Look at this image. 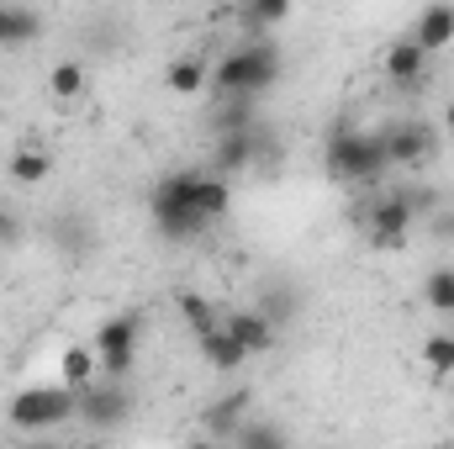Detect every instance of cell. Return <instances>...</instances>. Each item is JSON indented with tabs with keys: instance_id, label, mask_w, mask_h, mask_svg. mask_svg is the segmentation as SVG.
<instances>
[{
	"instance_id": "obj_1",
	"label": "cell",
	"mask_w": 454,
	"mask_h": 449,
	"mask_svg": "<svg viewBox=\"0 0 454 449\" xmlns=\"http://www.w3.org/2000/svg\"><path fill=\"white\" fill-rule=\"evenodd\" d=\"M196 175L201 169H175L148 191V217L169 243H191V238H201L212 227V217L196 207Z\"/></svg>"
},
{
	"instance_id": "obj_2",
	"label": "cell",
	"mask_w": 454,
	"mask_h": 449,
	"mask_svg": "<svg viewBox=\"0 0 454 449\" xmlns=\"http://www.w3.org/2000/svg\"><path fill=\"white\" fill-rule=\"evenodd\" d=\"M280 43L275 37H243L238 48H227L212 69V85L217 91H232V96H264L275 80H280Z\"/></svg>"
},
{
	"instance_id": "obj_3",
	"label": "cell",
	"mask_w": 454,
	"mask_h": 449,
	"mask_svg": "<svg viewBox=\"0 0 454 449\" xmlns=\"http://www.w3.org/2000/svg\"><path fill=\"white\" fill-rule=\"evenodd\" d=\"M391 169L386 148H380V132H354V127H339L328 138V175L339 185H375L380 175Z\"/></svg>"
},
{
	"instance_id": "obj_4",
	"label": "cell",
	"mask_w": 454,
	"mask_h": 449,
	"mask_svg": "<svg viewBox=\"0 0 454 449\" xmlns=\"http://www.w3.org/2000/svg\"><path fill=\"white\" fill-rule=\"evenodd\" d=\"M5 418H11V429H27V434L59 429L74 418V386H27L5 402Z\"/></svg>"
},
{
	"instance_id": "obj_5",
	"label": "cell",
	"mask_w": 454,
	"mask_h": 449,
	"mask_svg": "<svg viewBox=\"0 0 454 449\" xmlns=\"http://www.w3.org/2000/svg\"><path fill=\"white\" fill-rule=\"evenodd\" d=\"M74 418H80L85 429H96V434H112V429H121V423L132 418V397L121 391V381L96 375L90 386L74 391Z\"/></svg>"
},
{
	"instance_id": "obj_6",
	"label": "cell",
	"mask_w": 454,
	"mask_h": 449,
	"mask_svg": "<svg viewBox=\"0 0 454 449\" xmlns=\"http://www.w3.org/2000/svg\"><path fill=\"white\" fill-rule=\"evenodd\" d=\"M359 223H364V232H370L375 248H402V243H407V227L418 223V207L407 201V191H386V196H375V201L359 212Z\"/></svg>"
},
{
	"instance_id": "obj_7",
	"label": "cell",
	"mask_w": 454,
	"mask_h": 449,
	"mask_svg": "<svg viewBox=\"0 0 454 449\" xmlns=\"http://www.w3.org/2000/svg\"><path fill=\"white\" fill-rule=\"evenodd\" d=\"M137 338H143V318H137V312H121V318H112V323H101V334H96L101 375H112V381H127V375H132Z\"/></svg>"
},
{
	"instance_id": "obj_8",
	"label": "cell",
	"mask_w": 454,
	"mask_h": 449,
	"mask_svg": "<svg viewBox=\"0 0 454 449\" xmlns=\"http://www.w3.org/2000/svg\"><path fill=\"white\" fill-rule=\"evenodd\" d=\"M259 138L264 127L248 122L238 132H217V148H212V169L217 175H243V169H259Z\"/></svg>"
},
{
	"instance_id": "obj_9",
	"label": "cell",
	"mask_w": 454,
	"mask_h": 449,
	"mask_svg": "<svg viewBox=\"0 0 454 449\" xmlns=\"http://www.w3.org/2000/svg\"><path fill=\"white\" fill-rule=\"evenodd\" d=\"M380 148H386L391 164H423L434 154V127H423V122H391L380 132Z\"/></svg>"
},
{
	"instance_id": "obj_10",
	"label": "cell",
	"mask_w": 454,
	"mask_h": 449,
	"mask_svg": "<svg viewBox=\"0 0 454 449\" xmlns=\"http://www.w3.org/2000/svg\"><path fill=\"white\" fill-rule=\"evenodd\" d=\"M223 323H227V334H232L238 343H243V349H248V359H254V354H270V349L280 343V328H275V323H270V318H264L259 307H243V312H227Z\"/></svg>"
},
{
	"instance_id": "obj_11",
	"label": "cell",
	"mask_w": 454,
	"mask_h": 449,
	"mask_svg": "<svg viewBox=\"0 0 454 449\" xmlns=\"http://www.w3.org/2000/svg\"><path fill=\"white\" fill-rule=\"evenodd\" d=\"M428 59H434V53L407 32V37H396V43L386 48V80H391V85H418V80L428 75Z\"/></svg>"
},
{
	"instance_id": "obj_12",
	"label": "cell",
	"mask_w": 454,
	"mask_h": 449,
	"mask_svg": "<svg viewBox=\"0 0 454 449\" xmlns=\"http://www.w3.org/2000/svg\"><path fill=\"white\" fill-rule=\"evenodd\" d=\"M43 37V11L27 0H0V48H27Z\"/></svg>"
},
{
	"instance_id": "obj_13",
	"label": "cell",
	"mask_w": 454,
	"mask_h": 449,
	"mask_svg": "<svg viewBox=\"0 0 454 449\" xmlns=\"http://www.w3.org/2000/svg\"><path fill=\"white\" fill-rule=\"evenodd\" d=\"M275 328H291L296 318H301V307H307V291L296 286V280H270L264 291H259V302H254Z\"/></svg>"
},
{
	"instance_id": "obj_14",
	"label": "cell",
	"mask_w": 454,
	"mask_h": 449,
	"mask_svg": "<svg viewBox=\"0 0 454 449\" xmlns=\"http://www.w3.org/2000/svg\"><path fill=\"white\" fill-rule=\"evenodd\" d=\"M412 37H418L428 53L450 48L454 43V0H428V5L418 11V21H412Z\"/></svg>"
},
{
	"instance_id": "obj_15",
	"label": "cell",
	"mask_w": 454,
	"mask_h": 449,
	"mask_svg": "<svg viewBox=\"0 0 454 449\" xmlns=\"http://www.w3.org/2000/svg\"><path fill=\"white\" fill-rule=\"evenodd\" d=\"M243 418H248V391H227V397H217V402L201 413V429H207L212 439H227V445H232V434H238Z\"/></svg>"
},
{
	"instance_id": "obj_16",
	"label": "cell",
	"mask_w": 454,
	"mask_h": 449,
	"mask_svg": "<svg viewBox=\"0 0 454 449\" xmlns=\"http://www.w3.org/2000/svg\"><path fill=\"white\" fill-rule=\"evenodd\" d=\"M48 232H53V248H59V254H69V259H85V254L96 248V227L85 223L80 212L53 217V223H48Z\"/></svg>"
},
{
	"instance_id": "obj_17",
	"label": "cell",
	"mask_w": 454,
	"mask_h": 449,
	"mask_svg": "<svg viewBox=\"0 0 454 449\" xmlns=\"http://www.w3.org/2000/svg\"><path fill=\"white\" fill-rule=\"evenodd\" d=\"M196 343H201L207 365H212V370H223V375H232V370H243V359H248V349H243L238 338L227 334V323H217L212 334H201Z\"/></svg>"
},
{
	"instance_id": "obj_18",
	"label": "cell",
	"mask_w": 454,
	"mask_h": 449,
	"mask_svg": "<svg viewBox=\"0 0 454 449\" xmlns=\"http://www.w3.org/2000/svg\"><path fill=\"white\" fill-rule=\"evenodd\" d=\"M291 16V0H238V21L248 37H270V27H280Z\"/></svg>"
},
{
	"instance_id": "obj_19",
	"label": "cell",
	"mask_w": 454,
	"mask_h": 449,
	"mask_svg": "<svg viewBox=\"0 0 454 449\" xmlns=\"http://www.w3.org/2000/svg\"><path fill=\"white\" fill-rule=\"evenodd\" d=\"M207 80H212V64H207L201 53H185V59H175V64L164 69V85H169L175 96H196Z\"/></svg>"
},
{
	"instance_id": "obj_20",
	"label": "cell",
	"mask_w": 454,
	"mask_h": 449,
	"mask_svg": "<svg viewBox=\"0 0 454 449\" xmlns=\"http://www.w3.org/2000/svg\"><path fill=\"white\" fill-rule=\"evenodd\" d=\"M196 207L212 217V223H223L227 207H232V191H227V175H217V169H201L196 175Z\"/></svg>"
},
{
	"instance_id": "obj_21",
	"label": "cell",
	"mask_w": 454,
	"mask_h": 449,
	"mask_svg": "<svg viewBox=\"0 0 454 449\" xmlns=\"http://www.w3.org/2000/svg\"><path fill=\"white\" fill-rule=\"evenodd\" d=\"M259 122L254 116V96H232V91H217V106H212V132H238Z\"/></svg>"
},
{
	"instance_id": "obj_22",
	"label": "cell",
	"mask_w": 454,
	"mask_h": 449,
	"mask_svg": "<svg viewBox=\"0 0 454 449\" xmlns=\"http://www.w3.org/2000/svg\"><path fill=\"white\" fill-rule=\"evenodd\" d=\"M175 307H180L185 328H191L196 338H201V334H212V328L223 323V312H217V307H212L207 296H196V291H180V296H175Z\"/></svg>"
},
{
	"instance_id": "obj_23",
	"label": "cell",
	"mask_w": 454,
	"mask_h": 449,
	"mask_svg": "<svg viewBox=\"0 0 454 449\" xmlns=\"http://www.w3.org/2000/svg\"><path fill=\"white\" fill-rule=\"evenodd\" d=\"M48 175H53V159L43 148H16L11 154V180L16 185H43Z\"/></svg>"
},
{
	"instance_id": "obj_24",
	"label": "cell",
	"mask_w": 454,
	"mask_h": 449,
	"mask_svg": "<svg viewBox=\"0 0 454 449\" xmlns=\"http://www.w3.org/2000/svg\"><path fill=\"white\" fill-rule=\"evenodd\" d=\"M101 375V354L96 349H85V343H74V349H64V386H90Z\"/></svg>"
},
{
	"instance_id": "obj_25",
	"label": "cell",
	"mask_w": 454,
	"mask_h": 449,
	"mask_svg": "<svg viewBox=\"0 0 454 449\" xmlns=\"http://www.w3.org/2000/svg\"><path fill=\"white\" fill-rule=\"evenodd\" d=\"M232 445L238 449H270V445H291V434L280 429V423H238V434H232Z\"/></svg>"
},
{
	"instance_id": "obj_26",
	"label": "cell",
	"mask_w": 454,
	"mask_h": 449,
	"mask_svg": "<svg viewBox=\"0 0 454 449\" xmlns=\"http://www.w3.org/2000/svg\"><path fill=\"white\" fill-rule=\"evenodd\" d=\"M423 302H428L434 312H444V318L454 312V270L450 264H444V270H428V280H423Z\"/></svg>"
},
{
	"instance_id": "obj_27",
	"label": "cell",
	"mask_w": 454,
	"mask_h": 449,
	"mask_svg": "<svg viewBox=\"0 0 454 449\" xmlns=\"http://www.w3.org/2000/svg\"><path fill=\"white\" fill-rule=\"evenodd\" d=\"M48 91H53L59 101H74V96L85 91V64H80V59H69V64H59V69L48 75Z\"/></svg>"
},
{
	"instance_id": "obj_28",
	"label": "cell",
	"mask_w": 454,
	"mask_h": 449,
	"mask_svg": "<svg viewBox=\"0 0 454 449\" xmlns=\"http://www.w3.org/2000/svg\"><path fill=\"white\" fill-rule=\"evenodd\" d=\"M423 365L434 370V375H450L454 370V334H434L423 343Z\"/></svg>"
},
{
	"instance_id": "obj_29",
	"label": "cell",
	"mask_w": 454,
	"mask_h": 449,
	"mask_svg": "<svg viewBox=\"0 0 454 449\" xmlns=\"http://www.w3.org/2000/svg\"><path fill=\"white\" fill-rule=\"evenodd\" d=\"M11 243H21V217L0 201V248H11Z\"/></svg>"
},
{
	"instance_id": "obj_30",
	"label": "cell",
	"mask_w": 454,
	"mask_h": 449,
	"mask_svg": "<svg viewBox=\"0 0 454 449\" xmlns=\"http://www.w3.org/2000/svg\"><path fill=\"white\" fill-rule=\"evenodd\" d=\"M444 127H450V138H454V101L444 106Z\"/></svg>"
}]
</instances>
